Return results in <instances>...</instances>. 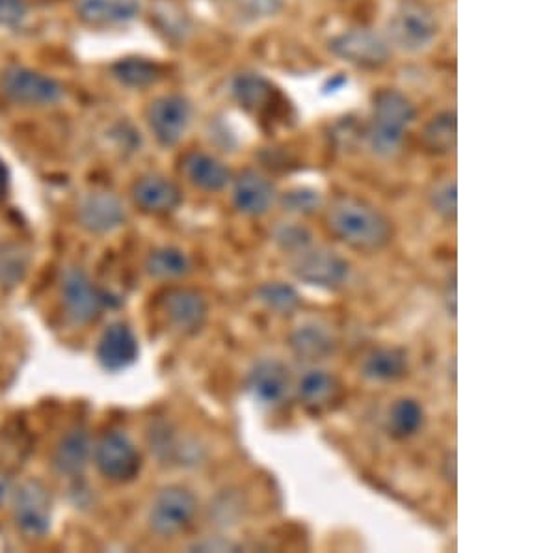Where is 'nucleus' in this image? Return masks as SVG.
<instances>
[{"label":"nucleus","instance_id":"5","mask_svg":"<svg viewBox=\"0 0 558 553\" xmlns=\"http://www.w3.org/2000/svg\"><path fill=\"white\" fill-rule=\"evenodd\" d=\"M199 502L196 494L186 486L172 484L160 490L147 510V526L160 539H173L186 533L194 526Z\"/></svg>","mask_w":558,"mask_h":553},{"label":"nucleus","instance_id":"7","mask_svg":"<svg viewBox=\"0 0 558 553\" xmlns=\"http://www.w3.org/2000/svg\"><path fill=\"white\" fill-rule=\"evenodd\" d=\"M92 462L102 478L116 484H128L138 478L142 470V455L133 440L121 431L101 434L92 452Z\"/></svg>","mask_w":558,"mask_h":553},{"label":"nucleus","instance_id":"13","mask_svg":"<svg viewBox=\"0 0 558 553\" xmlns=\"http://www.w3.org/2000/svg\"><path fill=\"white\" fill-rule=\"evenodd\" d=\"M76 217L81 228L86 229L92 236H108L125 224L128 213L120 197L99 189L84 194L83 200L78 202Z\"/></svg>","mask_w":558,"mask_h":553},{"label":"nucleus","instance_id":"23","mask_svg":"<svg viewBox=\"0 0 558 553\" xmlns=\"http://www.w3.org/2000/svg\"><path fill=\"white\" fill-rule=\"evenodd\" d=\"M363 376L373 382L400 381L408 373L407 352L397 347H378L362 363Z\"/></svg>","mask_w":558,"mask_h":553},{"label":"nucleus","instance_id":"18","mask_svg":"<svg viewBox=\"0 0 558 553\" xmlns=\"http://www.w3.org/2000/svg\"><path fill=\"white\" fill-rule=\"evenodd\" d=\"M300 405L312 413L330 412L343 397V384L324 369H312L300 376L296 384Z\"/></svg>","mask_w":558,"mask_h":553},{"label":"nucleus","instance_id":"14","mask_svg":"<svg viewBox=\"0 0 558 553\" xmlns=\"http://www.w3.org/2000/svg\"><path fill=\"white\" fill-rule=\"evenodd\" d=\"M131 196L136 207L151 217L172 215L183 204V192L172 179L149 173L136 179L131 189Z\"/></svg>","mask_w":558,"mask_h":553},{"label":"nucleus","instance_id":"24","mask_svg":"<svg viewBox=\"0 0 558 553\" xmlns=\"http://www.w3.org/2000/svg\"><path fill=\"white\" fill-rule=\"evenodd\" d=\"M289 345L300 360L318 362L336 352V339L318 325L299 326L289 337Z\"/></svg>","mask_w":558,"mask_h":553},{"label":"nucleus","instance_id":"26","mask_svg":"<svg viewBox=\"0 0 558 553\" xmlns=\"http://www.w3.org/2000/svg\"><path fill=\"white\" fill-rule=\"evenodd\" d=\"M112 75L128 88L144 89L159 83L165 70L149 58L129 57L121 58L112 65Z\"/></svg>","mask_w":558,"mask_h":553},{"label":"nucleus","instance_id":"35","mask_svg":"<svg viewBox=\"0 0 558 553\" xmlns=\"http://www.w3.org/2000/svg\"><path fill=\"white\" fill-rule=\"evenodd\" d=\"M28 4L26 0H0V26L15 28L26 20Z\"/></svg>","mask_w":558,"mask_h":553},{"label":"nucleus","instance_id":"3","mask_svg":"<svg viewBox=\"0 0 558 553\" xmlns=\"http://www.w3.org/2000/svg\"><path fill=\"white\" fill-rule=\"evenodd\" d=\"M438 34L436 13L421 0H402L387 23V41L400 51H425Z\"/></svg>","mask_w":558,"mask_h":553},{"label":"nucleus","instance_id":"11","mask_svg":"<svg viewBox=\"0 0 558 553\" xmlns=\"http://www.w3.org/2000/svg\"><path fill=\"white\" fill-rule=\"evenodd\" d=\"M159 310L168 326L181 336H194L209 318L205 294L191 287H170L159 297Z\"/></svg>","mask_w":558,"mask_h":553},{"label":"nucleus","instance_id":"10","mask_svg":"<svg viewBox=\"0 0 558 553\" xmlns=\"http://www.w3.org/2000/svg\"><path fill=\"white\" fill-rule=\"evenodd\" d=\"M330 49L347 64L362 70H380L389 62L393 47L371 28H350L331 39Z\"/></svg>","mask_w":558,"mask_h":553},{"label":"nucleus","instance_id":"34","mask_svg":"<svg viewBox=\"0 0 558 553\" xmlns=\"http://www.w3.org/2000/svg\"><path fill=\"white\" fill-rule=\"evenodd\" d=\"M281 205L287 213L307 217L323 207V196H320V192L305 189V187L304 189H292L281 196Z\"/></svg>","mask_w":558,"mask_h":553},{"label":"nucleus","instance_id":"17","mask_svg":"<svg viewBox=\"0 0 558 553\" xmlns=\"http://www.w3.org/2000/svg\"><path fill=\"white\" fill-rule=\"evenodd\" d=\"M276 187L259 170L247 168L233 179V205L241 215L263 217L272 209Z\"/></svg>","mask_w":558,"mask_h":553},{"label":"nucleus","instance_id":"31","mask_svg":"<svg viewBox=\"0 0 558 553\" xmlns=\"http://www.w3.org/2000/svg\"><path fill=\"white\" fill-rule=\"evenodd\" d=\"M222 2L228 7L229 12L246 23L276 17L286 7V0H222Z\"/></svg>","mask_w":558,"mask_h":553},{"label":"nucleus","instance_id":"32","mask_svg":"<svg viewBox=\"0 0 558 553\" xmlns=\"http://www.w3.org/2000/svg\"><path fill=\"white\" fill-rule=\"evenodd\" d=\"M274 241L279 249L292 255L313 244V236L312 231L302 224L283 223L274 229Z\"/></svg>","mask_w":558,"mask_h":553},{"label":"nucleus","instance_id":"2","mask_svg":"<svg viewBox=\"0 0 558 553\" xmlns=\"http://www.w3.org/2000/svg\"><path fill=\"white\" fill-rule=\"evenodd\" d=\"M415 107L399 89H380L373 99L367 141L378 157H393L415 121Z\"/></svg>","mask_w":558,"mask_h":553},{"label":"nucleus","instance_id":"6","mask_svg":"<svg viewBox=\"0 0 558 553\" xmlns=\"http://www.w3.org/2000/svg\"><path fill=\"white\" fill-rule=\"evenodd\" d=\"M0 94L13 105L41 109L62 101L65 89L57 79L45 75L41 71L10 65L0 75Z\"/></svg>","mask_w":558,"mask_h":553},{"label":"nucleus","instance_id":"27","mask_svg":"<svg viewBox=\"0 0 558 553\" xmlns=\"http://www.w3.org/2000/svg\"><path fill=\"white\" fill-rule=\"evenodd\" d=\"M425 425V410L421 407V402L415 399H399L393 402V407L389 408L387 416V431L397 440H408Z\"/></svg>","mask_w":558,"mask_h":553},{"label":"nucleus","instance_id":"15","mask_svg":"<svg viewBox=\"0 0 558 553\" xmlns=\"http://www.w3.org/2000/svg\"><path fill=\"white\" fill-rule=\"evenodd\" d=\"M246 392L263 407H279L291 392V373L279 360H260L246 376Z\"/></svg>","mask_w":558,"mask_h":553},{"label":"nucleus","instance_id":"37","mask_svg":"<svg viewBox=\"0 0 558 553\" xmlns=\"http://www.w3.org/2000/svg\"><path fill=\"white\" fill-rule=\"evenodd\" d=\"M444 476L449 483L457 484V452L447 453L444 460Z\"/></svg>","mask_w":558,"mask_h":553},{"label":"nucleus","instance_id":"33","mask_svg":"<svg viewBox=\"0 0 558 553\" xmlns=\"http://www.w3.org/2000/svg\"><path fill=\"white\" fill-rule=\"evenodd\" d=\"M432 209L438 213L439 217L454 223L457 220V181L444 179L432 187L430 194Z\"/></svg>","mask_w":558,"mask_h":553},{"label":"nucleus","instance_id":"29","mask_svg":"<svg viewBox=\"0 0 558 553\" xmlns=\"http://www.w3.org/2000/svg\"><path fill=\"white\" fill-rule=\"evenodd\" d=\"M31 265V254L17 242L0 244V289L20 286Z\"/></svg>","mask_w":558,"mask_h":553},{"label":"nucleus","instance_id":"1","mask_svg":"<svg viewBox=\"0 0 558 553\" xmlns=\"http://www.w3.org/2000/svg\"><path fill=\"white\" fill-rule=\"evenodd\" d=\"M324 223L337 241L363 254H376L393 241L389 218L362 197H333L324 211Z\"/></svg>","mask_w":558,"mask_h":553},{"label":"nucleus","instance_id":"21","mask_svg":"<svg viewBox=\"0 0 558 553\" xmlns=\"http://www.w3.org/2000/svg\"><path fill=\"white\" fill-rule=\"evenodd\" d=\"M76 17L89 26L125 25L138 17L142 0H76Z\"/></svg>","mask_w":558,"mask_h":553},{"label":"nucleus","instance_id":"19","mask_svg":"<svg viewBox=\"0 0 558 553\" xmlns=\"http://www.w3.org/2000/svg\"><path fill=\"white\" fill-rule=\"evenodd\" d=\"M92 436L83 425L71 426L52 452V468L62 478H81L92 462Z\"/></svg>","mask_w":558,"mask_h":553},{"label":"nucleus","instance_id":"30","mask_svg":"<svg viewBox=\"0 0 558 553\" xmlns=\"http://www.w3.org/2000/svg\"><path fill=\"white\" fill-rule=\"evenodd\" d=\"M257 299L276 315H292L302 304L299 291L283 281H267L257 289Z\"/></svg>","mask_w":558,"mask_h":553},{"label":"nucleus","instance_id":"25","mask_svg":"<svg viewBox=\"0 0 558 553\" xmlns=\"http://www.w3.org/2000/svg\"><path fill=\"white\" fill-rule=\"evenodd\" d=\"M147 276L153 280L172 281L191 274L192 260L175 247H160L147 255L144 263Z\"/></svg>","mask_w":558,"mask_h":553},{"label":"nucleus","instance_id":"16","mask_svg":"<svg viewBox=\"0 0 558 553\" xmlns=\"http://www.w3.org/2000/svg\"><path fill=\"white\" fill-rule=\"evenodd\" d=\"M138 337L128 323H112L102 332L97 344L96 358L108 373H120L138 360Z\"/></svg>","mask_w":558,"mask_h":553},{"label":"nucleus","instance_id":"28","mask_svg":"<svg viewBox=\"0 0 558 553\" xmlns=\"http://www.w3.org/2000/svg\"><path fill=\"white\" fill-rule=\"evenodd\" d=\"M423 146L434 155H449L457 147V115L447 110L434 116L423 129Z\"/></svg>","mask_w":558,"mask_h":553},{"label":"nucleus","instance_id":"12","mask_svg":"<svg viewBox=\"0 0 558 553\" xmlns=\"http://www.w3.org/2000/svg\"><path fill=\"white\" fill-rule=\"evenodd\" d=\"M192 121V105L186 97L170 94L157 97L147 109V125L162 147L181 142Z\"/></svg>","mask_w":558,"mask_h":553},{"label":"nucleus","instance_id":"39","mask_svg":"<svg viewBox=\"0 0 558 553\" xmlns=\"http://www.w3.org/2000/svg\"><path fill=\"white\" fill-rule=\"evenodd\" d=\"M445 302H447V312H449V315L457 317V284H454V278H452V281H449V286H447Z\"/></svg>","mask_w":558,"mask_h":553},{"label":"nucleus","instance_id":"22","mask_svg":"<svg viewBox=\"0 0 558 553\" xmlns=\"http://www.w3.org/2000/svg\"><path fill=\"white\" fill-rule=\"evenodd\" d=\"M231 92L235 101L241 105V109L252 115H267L272 110L274 105H278V88L268 81L267 76L259 73L236 75L231 84Z\"/></svg>","mask_w":558,"mask_h":553},{"label":"nucleus","instance_id":"8","mask_svg":"<svg viewBox=\"0 0 558 553\" xmlns=\"http://www.w3.org/2000/svg\"><path fill=\"white\" fill-rule=\"evenodd\" d=\"M291 271L300 281L307 286L336 291L350 278L349 261L326 247H313L300 250L291 255Z\"/></svg>","mask_w":558,"mask_h":553},{"label":"nucleus","instance_id":"40","mask_svg":"<svg viewBox=\"0 0 558 553\" xmlns=\"http://www.w3.org/2000/svg\"><path fill=\"white\" fill-rule=\"evenodd\" d=\"M8 183H10V173H8L4 160L0 159V196L7 192Z\"/></svg>","mask_w":558,"mask_h":553},{"label":"nucleus","instance_id":"20","mask_svg":"<svg viewBox=\"0 0 558 553\" xmlns=\"http://www.w3.org/2000/svg\"><path fill=\"white\" fill-rule=\"evenodd\" d=\"M184 179L204 192H220L231 183V170L209 153L192 152L181 160Z\"/></svg>","mask_w":558,"mask_h":553},{"label":"nucleus","instance_id":"36","mask_svg":"<svg viewBox=\"0 0 558 553\" xmlns=\"http://www.w3.org/2000/svg\"><path fill=\"white\" fill-rule=\"evenodd\" d=\"M236 544H233V542H226V541H205L199 542V544H196L194 546V550H199V552H235Z\"/></svg>","mask_w":558,"mask_h":553},{"label":"nucleus","instance_id":"4","mask_svg":"<svg viewBox=\"0 0 558 553\" xmlns=\"http://www.w3.org/2000/svg\"><path fill=\"white\" fill-rule=\"evenodd\" d=\"M10 509L15 529L26 539H44L52 528L54 500L39 479H26L13 486Z\"/></svg>","mask_w":558,"mask_h":553},{"label":"nucleus","instance_id":"38","mask_svg":"<svg viewBox=\"0 0 558 553\" xmlns=\"http://www.w3.org/2000/svg\"><path fill=\"white\" fill-rule=\"evenodd\" d=\"M13 484L4 471H0V507H4L12 496Z\"/></svg>","mask_w":558,"mask_h":553},{"label":"nucleus","instance_id":"9","mask_svg":"<svg viewBox=\"0 0 558 553\" xmlns=\"http://www.w3.org/2000/svg\"><path fill=\"white\" fill-rule=\"evenodd\" d=\"M60 297L65 315L75 326H88L101 317L107 297L81 267L68 268L62 278Z\"/></svg>","mask_w":558,"mask_h":553}]
</instances>
